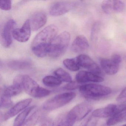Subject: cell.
<instances>
[{
    "label": "cell",
    "mask_w": 126,
    "mask_h": 126,
    "mask_svg": "<svg viewBox=\"0 0 126 126\" xmlns=\"http://www.w3.org/2000/svg\"><path fill=\"white\" fill-rule=\"evenodd\" d=\"M70 40V35L68 32H62L56 37L50 44L48 54L53 58L61 56L67 50Z\"/></svg>",
    "instance_id": "1"
},
{
    "label": "cell",
    "mask_w": 126,
    "mask_h": 126,
    "mask_svg": "<svg viewBox=\"0 0 126 126\" xmlns=\"http://www.w3.org/2000/svg\"><path fill=\"white\" fill-rule=\"evenodd\" d=\"M79 91L82 95L88 99H97L108 95L112 89L107 86L97 84H89L80 86Z\"/></svg>",
    "instance_id": "2"
},
{
    "label": "cell",
    "mask_w": 126,
    "mask_h": 126,
    "mask_svg": "<svg viewBox=\"0 0 126 126\" xmlns=\"http://www.w3.org/2000/svg\"><path fill=\"white\" fill-rule=\"evenodd\" d=\"M21 82L26 93L34 98H43L50 93L49 90L40 87L32 78L27 75L22 76Z\"/></svg>",
    "instance_id": "3"
},
{
    "label": "cell",
    "mask_w": 126,
    "mask_h": 126,
    "mask_svg": "<svg viewBox=\"0 0 126 126\" xmlns=\"http://www.w3.org/2000/svg\"><path fill=\"white\" fill-rule=\"evenodd\" d=\"M57 27L51 25L40 31L33 40L32 47L37 46H48L56 37L58 33Z\"/></svg>",
    "instance_id": "4"
},
{
    "label": "cell",
    "mask_w": 126,
    "mask_h": 126,
    "mask_svg": "<svg viewBox=\"0 0 126 126\" xmlns=\"http://www.w3.org/2000/svg\"><path fill=\"white\" fill-rule=\"evenodd\" d=\"M93 107L89 103L82 102L74 107L66 115V118L70 126L78 121L84 118L92 110Z\"/></svg>",
    "instance_id": "5"
},
{
    "label": "cell",
    "mask_w": 126,
    "mask_h": 126,
    "mask_svg": "<svg viewBox=\"0 0 126 126\" xmlns=\"http://www.w3.org/2000/svg\"><path fill=\"white\" fill-rule=\"evenodd\" d=\"M76 93H63L47 100L44 103L43 109L47 111L53 110L64 106L73 100L76 96Z\"/></svg>",
    "instance_id": "6"
},
{
    "label": "cell",
    "mask_w": 126,
    "mask_h": 126,
    "mask_svg": "<svg viewBox=\"0 0 126 126\" xmlns=\"http://www.w3.org/2000/svg\"><path fill=\"white\" fill-rule=\"evenodd\" d=\"M126 110V104L116 105L110 104L93 111L92 115L95 118H107L112 117Z\"/></svg>",
    "instance_id": "7"
},
{
    "label": "cell",
    "mask_w": 126,
    "mask_h": 126,
    "mask_svg": "<svg viewBox=\"0 0 126 126\" xmlns=\"http://www.w3.org/2000/svg\"><path fill=\"white\" fill-rule=\"evenodd\" d=\"M76 6V3L71 1H60L53 4L49 9V14L53 16H62L67 13Z\"/></svg>",
    "instance_id": "8"
},
{
    "label": "cell",
    "mask_w": 126,
    "mask_h": 126,
    "mask_svg": "<svg viewBox=\"0 0 126 126\" xmlns=\"http://www.w3.org/2000/svg\"><path fill=\"white\" fill-rule=\"evenodd\" d=\"M76 59L80 67L98 75L101 73V70L99 66L88 56L80 54Z\"/></svg>",
    "instance_id": "9"
},
{
    "label": "cell",
    "mask_w": 126,
    "mask_h": 126,
    "mask_svg": "<svg viewBox=\"0 0 126 126\" xmlns=\"http://www.w3.org/2000/svg\"><path fill=\"white\" fill-rule=\"evenodd\" d=\"M16 22L14 20H9L5 24L1 35V42L3 46L9 47L12 43V36Z\"/></svg>",
    "instance_id": "10"
},
{
    "label": "cell",
    "mask_w": 126,
    "mask_h": 126,
    "mask_svg": "<svg viewBox=\"0 0 126 126\" xmlns=\"http://www.w3.org/2000/svg\"><path fill=\"white\" fill-rule=\"evenodd\" d=\"M31 29L29 20H27L21 28L14 30L13 37L20 42H27L31 37Z\"/></svg>",
    "instance_id": "11"
},
{
    "label": "cell",
    "mask_w": 126,
    "mask_h": 126,
    "mask_svg": "<svg viewBox=\"0 0 126 126\" xmlns=\"http://www.w3.org/2000/svg\"><path fill=\"white\" fill-rule=\"evenodd\" d=\"M32 101V99H31L28 98L21 100L17 102L4 114L3 120L6 121L17 115L24 109H26L31 103Z\"/></svg>",
    "instance_id": "12"
},
{
    "label": "cell",
    "mask_w": 126,
    "mask_h": 126,
    "mask_svg": "<svg viewBox=\"0 0 126 126\" xmlns=\"http://www.w3.org/2000/svg\"><path fill=\"white\" fill-rule=\"evenodd\" d=\"M76 79L77 82L79 83H85L90 82H99L104 81L103 77L92 72L85 71H79L76 76Z\"/></svg>",
    "instance_id": "13"
},
{
    "label": "cell",
    "mask_w": 126,
    "mask_h": 126,
    "mask_svg": "<svg viewBox=\"0 0 126 126\" xmlns=\"http://www.w3.org/2000/svg\"><path fill=\"white\" fill-rule=\"evenodd\" d=\"M46 15L42 12H36L32 15L29 20L32 29L36 31L44 26L47 22Z\"/></svg>",
    "instance_id": "14"
},
{
    "label": "cell",
    "mask_w": 126,
    "mask_h": 126,
    "mask_svg": "<svg viewBox=\"0 0 126 126\" xmlns=\"http://www.w3.org/2000/svg\"><path fill=\"white\" fill-rule=\"evenodd\" d=\"M89 47V43L86 37L83 35H79L73 42L71 50L74 53H80L87 50Z\"/></svg>",
    "instance_id": "15"
},
{
    "label": "cell",
    "mask_w": 126,
    "mask_h": 126,
    "mask_svg": "<svg viewBox=\"0 0 126 126\" xmlns=\"http://www.w3.org/2000/svg\"><path fill=\"white\" fill-rule=\"evenodd\" d=\"M100 63L102 68L108 75L115 74L119 70V65L115 63L111 59H102Z\"/></svg>",
    "instance_id": "16"
},
{
    "label": "cell",
    "mask_w": 126,
    "mask_h": 126,
    "mask_svg": "<svg viewBox=\"0 0 126 126\" xmlns=\"http://www.w3.org/2000/svg\"><path fill=\"white\" fill-rule=\"evenodd\" d=\"M7 66L14 70H22L30 68L32 63L27 60H14L7 63Z\"/></svg>",
    "instance_id": "17"
},
{
    "label": "cell",
    "mask_w": 126,
    "mask_h": 126,
    "mask_svg": "<svg viewBox=\"0 0 126 126\" xmlns=\"http://www.w3.org/2000/svg\"><path fill=\"white\" fill-rule=\"evenodd\" d=\"M43 110L37 109L31 114L25 120L21 126H34L38 122L42 115Z\"/></svg>",
    "instance_id": "18"
},
{
    "label": "cell",
    "mask_w": 126,
    "mask_h": 126,
    "mask_svg": "<svg viewBox=\"0 0 126 126\" xmlns=\"http://www.w3.org/2000/svg\"><path fill=\"white\" fill-rule=\"evenodd\" d=\"M35 108V106H32L27 108L22 111L16 117L14 122L13 126H21L32 110Z\"/></svg>",
    "instance_id": "19"
},
{
    "label": "cell",
    "mask_w": 126,
    "mask_h": 126,
    "mask_svg": "<svg viewBox=\"0 0 126 126\" xmlns=\"http://www.w3.org/2000/svg\"><path fill=\"white\" fill-rule=\"evenodd\" d=\"M43 82L47 87H54L60 85L62 84V81L57 77L48 76L43 78Z\"/></svg>",
    "instance_id": "20"
},
{
    "label": "cell",
    "mask_w": 126,
    "mask_h": 126,
    "mask_svg": "<svg viewBox=\"0 0 126 126\" xmlns=\"http://www.w3.org/2000/svg\"><path fill=\"white\" fill-rule=\"evenodd\" d=\"M54 74L62 81L70 83L73 81L71 76L67 71L62 68H59L54 71Z\"/></svg>",
    "instance_id": "21"
},
{
    "label": "cell",
    "mask_w": 126,
    "mask_h": 126,
    "mask_svg": "<svg viewBox=\"0 0 126 126\" xmlns=\"http://www.w3.org/2000/svg\"><path fill=\"white\" fill-rule=\"evenodd\" d=\"M63 63L66 68L72 71H77L80 68L76 59H66L63 61Z\"/></svg>",
    "instance_id": "22"
},
{
    "label": "cell",
    "mask_w": 126,
    "mask_h": 126,
    "mask_svg": "<svg viewBox=\"0 0 126 126\" xmlns=\"http://www.w3.org/2000/svg\"><path fill=\"white\" fill-rule=\"evenodd\" d=\"M13 104L11 98L1 93L0 101V108H8L12 106Z\"/></svg>",
    "instance_id": "23"
},
{
    "label": "cell",
    "mask_w": 126,
    "mask_h": 126,
    "mask_svg": "<svg viewBox=\"0 0 126 126\" xmlns=\"http://www.w3.org/2000/svg\"><path fill=\"white\" fill-rule=\"evenodd\" d=\"M102 9L103 11L107 14H110L113 11L112 6V0H106L102 2Z\"/></svg>",
    "instance_id": "24"
},
{
    "label": "cell",
    "mask_w": 126,
    "mask_h": 126,
    "mask_svg": "<svg viewBox=\"0 0 126 126\" xmlns=\"http://www.w3.org/2000/svg\"><path fill=\"white\" fill-rule=\"evenodd\" d=\"M112 6L113 11L116 12H123L125 9V5L121 0H112Z\"/></svg>",
    "instance_id": "25"
},
{
    "label": "cell",
    "mask_w": 126,
    "mask_h": 126,
    "mask_svg": "<svg viewBox=\"0 0 126 126\" xmlns=\"http://www.w3.org/2000/svg\"><path fill=\"white\" fill-rule=\"evenodd\" d=\"M98 119L92 115L85 119L81 124L80 126H96Z\"/></svg>",
    "instance_id": "26"
},
{
    "label": "cell",
    "mask_w": 126,
    "mask_h": 126,
    "mask_svg": "<svg viewBox=\"0 0 126 126\" xmlns=\"http://www.w3.org/2000/svg\"><path fill=\"white\" fill-rule=\"evenodd\" d=\"M101 25L99 22L94 23L93 27L91 32V38L93 40H96L100 30Z\"/></svg>",
    "instance_id": "27"
},
{
    "label": "cell",
    "mask_w": 126,
    "mask_h": 126,
    "mask_svg": "<svg viewBox=\"0 0 126 126\" xmlns=\"http://www.w3.org/2000/svg\"><path fill=\"white\" fill-rule=\"evenodd\" d=\"M0 8L3 11L11 10L12 8V2L10 0H2L0 2Z\"/></svg>",
    "instance_id": "28"
},
{
    "label": "cell",
    "mask_w": 126,
    "mask_h": 126,
    "mask_svg": "<svg viewBox=\"0 0 126 126\" xmlns=\"http://www.w3.org/2000/svg\"><path fill=\"white\" fill-rule=\"evenodd\" d=\"M116 101L121 103L126 102V87L117 96Z\"/></svg>",
    "instance_id": "29"
},
{
    "label": "cell",
    "mask_w": 126,
    "mask_h": 126,
    "mask_svg": "<svg viewBox=\"0 0 126 126\" xmlns=\"http://www.w3.org/2000/svg\"><path fill=\"white\" fill-rule=\"evenodd\" d=\"M78 83V82L73 81L68 83V84L65 85L64 87V89L68 91L76 90L79 88V87Z\"/></svg>",
    "instance_id": "30"
},
{
    "label": "cell",
    "mask_w": 126,
    "mask_h": 126,
    "mask_svg": "<svg viewBox=\"0 0 126 126\" xmlns=\"http://www.w3.org/2000/svg\"><path fill=\"white\" fill-rule=\"evenodd\" d=\"M39 126H54V122L49 118H44L41 121Z\"/></svg>",
    "instance_id": "31"
},
{
    "label": "cell",
    "mask_w": 126,
    "mask_h": 126,
    "mask_svg": "<svg viewBox=\"0 0 126 126\" xmlns=\"http://www.w3.org/2000/svg\"><path fill=\"white\" fill-rule=\"evenodd\" d=\"M111 59L118 64H120L121 63L122 58L119 54H113L111 57Z\"/></svg>",
    "instance_id": "32"
},
{
    "label": "cell",
    "mask_w": 126,
    "mask_h": 126,
    "mask_svg": "<svg viewBox=\"0 0 126 126\" xmlns=\"http://www.w3.org/2000/svg\"><path fill=\"white\" fill-rule=\"evenodd\" d=\"M126 126V124H125L124 125H122V126Z\"/></svg>",
    "instance_id": "33"
}]
</instances>
